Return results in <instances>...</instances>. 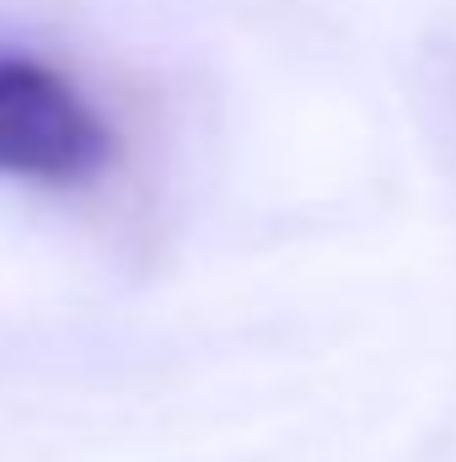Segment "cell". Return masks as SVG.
Wrapping results in <instances>:
<instances>
[{"label": "cell", "instance_id": "cell-1", "mask_svg": "<svg viewBox=\"0 0 456 462\" xmlns=\"http://www.w3.org/2000/svg\"><path fill=\"white\" fill-rule=\"evenodd\" d=\"M118 162V129L70 70L43 54H0V178L87 189Z\"/></svg>", "mask_w": 456, "mask_h": 462}]
</instances>
